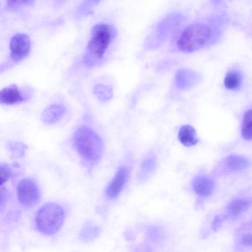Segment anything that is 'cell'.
Instances as JSON below:
<instances>
[{
  "instance_id": "1",
  "label": "cell",
  "mask_w": 252,
  "mask_h": 252,
  "mask_svg": "<svg viewBox=\"0 0 252 252\" xmlns=\"http://www.w3.org/2000/svg\"><path fill=\"white\" fill-rule=\"evenodd\" d=\"M218 25L197 22L189 24L181 32L176 45L181 51L189 53L212 43L220 34Z\"/></svg>"
},
{
  "instance_id": "2",
  "label": "cell",
  "mask_w": 252,
  "mask_h": 252,
  "mask_svg": "<svg viewBox=\"0 0 252 252\" xmlns=\"http://www.w3.org/2000/svg\"><path fill=\"white\" fill-rule=\"evenodd\" d=\"M116 33V29L112 24L99 23L94 25L83 57L84 64L88 66L97 64L103 58Z\"/></svg>"
},
{
  "instance_id": "3",
  "label": "cell",
  "mask_w": 252,
  "mask_h": 252,
  "mask_svg": "<svg viewBox=\"0 0 252 252\" xmlns=\"http://www.w3.org/2000/svg\"><path fill=\"white\" fill-rule=\"evenodd\" d=\"M73 143L78 155L85 161L94 164L101 158L103 146L100 137L89 127L83 126L75 132Z\"/></svg>"
},
{
  "instance_id": "4",
  "label": "cell",
  "mask_w": 252,
  "mask_h": 252,
  "mask_svg": "<svg viewBox=\"0 0 252 252\" xmlns=\"http://www.w3.org/2000/svg\"><path fill=\"white\" fill-rule=\"evenodd\" d=\"M65 219V212L60 205L47 203L37 211L35 222L39 231L45 235H53L62 227Z\"/></svg>"
},
{
  "instance_id": "5",
  "label": "cell",
  "mask_w": 252,
  "mask_h": 252,
  "mask_svg": "<svg viewBox=\"0 0 252 252\" xmlns=\"http://www.w3.org/2000/svg\"><path fill=\"white\" fill-rule=\"evenodd\" d=\"M183 16L180 14H172L163 18L156 27L150 37L152 44L154 47L159 45L168 38L182 21Z\"/></svg>"
},
{
  "instance_id": "6",
  "label": "cell",
  "mask_w": 252,
  "mask_h": 252,
  "mask_svg": "<svg viewBox=\"0 0 252 252\" xmlns=\"http://www.w3.org/2000/svg\"><path fill=\"white\" fill-rule=\"evenodd\" d=\"M18 200L26 208L36 205L40 199V193L36 182L31 178H25L19 183L17 188Z\"/></svg>"
},
{
  "instance_id": "7",
  "label": "cell",
  "mask_w": 252,
  "mask_h": 252,
  "mask_svg": "<svg viewBox=\"0 0 252 252\" xmlns=\"http://www.w3.org/2000/svg\"><path fill=\"white\" fill-rule=\"evenodd\" d=\"M31 41L26 33L17 32L11 38L9 42L10 58L18 63L26 58L30 52Z\"/></svg>"
},
{
  "instance_id": "8",
  "label": "cell",
  "mask_w": 252,
  "mask_h": 252,
  "mask_svg": "<svg viewBox=\"0 0 252 252\" xmlns=\"http://www.w3.org/2000/svg\"><path fill=\"white\" fill-rule=\"evenodd\" d=\"M201 75L196 71L188 69H182L178 71L175 76V84L180 90H188L201 80Z\"/></svg>"
},
{
  "instance_id": "9",
  "label": "cell",
  "mask_w": 252,
  "mask_h": 252,
  "mask_svg": "<svg viewBox=\"0 0 252 252\" xmlns=\"http://www.w3.org/2000/svg\"><path fill=\"white\" fill-rule=\"evenodd\" d=\"M128 175V170L126 167L123 166L118 169L106 189V194L108 198H114L119 195L127 181Z\"/></svg>"
},
{
  "instance_id": "10",
  "label": "cell",
  "mask_w": 252,
  "mask_h": 252,
  "mask_svg": "<svg viewBox=\"0 0 252 252\" xmlns=\"http://www.w3.org/2000/svg\"><path fill=\"white\" fill-rule=\"evenodd\" d=\"M26 99L15 84L6 87L0 92V102L1 104H16L24 101Z\"/></svg>"
},
{
  "instance_id": "11",
  "label": "cell",
  "mask_w": 252,
  "mask_h": 252,
  "mask_svg": "<svg viewBox=\"0 0 252 252\" xmlns=\"http://www.w3.org/2000/svg\"><path fill=\"white\" fill-rule=\"evenodd\" d=\"M65 107L61 104L54 103L46 108L41 115L42 121L46 124L57 123L65 113Z\"/></svg>"
},
{
  "instance_id": "12",
  "label": "cell",
  "mask_w": 252,
  "mask_h": 252,
  "mask_svg": "<svg viewBox=\"0 0 252 252\" xmlns=\"http://www.w3.org/2000/svg\"><path fill=\"white\" fill-rule=\"evenodd\" d=\"M192 185L194 191L198 195L203 197L211 194L214 187L213 181L205 176L196 177L192 181Z\"/></svg>"
},
{
  "instance_id": "13",
  "label": "cell",
  "mask_w": 252,
  "mask_h": 252,
  "mask_svg": "<svg viewBox=\"0 0 252 252\" xmlns=\"http://www.w3.org/2000/svg\"><path fill=\"white\" fill-rule=\"evenodd\" d=\"M252 204V199H235L228 205L226 208L227 215L231 218L238 217L247 210Z\"/></svg>"
},
{
  "instance_id": "14",
  "label": "cell",
  "mask_w": 252,
  "mask_h": 252,
  "mask_svg": "<svg viewBox=\"0 0 252 252\" xmlns=\"http://www.w3.org/2000/svg\"><path fill=\"white\" fill-rule=\"evenodd\" d=\"M243 81L242 73L234 69L229 70L225 74L223 84L225 88L231 91H236L240 89Z\"/></svg>"
},
{
  "instance_id": "15",
  "label": "cell",
  "mask_w": 252,
  "mask_h": 252,
  "mask_svg": "<svg viewBox=\"0 0 252 252\" xmlns=\"http://www.w3.org/2000/svg\"><path fill=\"white\" fill-rule=\"evenodd\" d=\"M178 139L184 146L189 147L198 142L195 129L190 125H184L179 129Z\"/></svg>"
},
{
  "instance_id": "16",
  "label": "cell",
  "mask_w": 252,
  "mask_h": 252,
  "mask_svg": "<svg viewBox=\"0 0 252 252\" xmlns=\"http://www.w3.org/2000/svg\"><path fill=\"white\" fill-rule=\"evenodd\" d=\"M249 161L245 157L232 155L228 156L225 160V165L231 171H238L246 168L249 165Z\"/></svg>"
},
{
  "instance_id": "17",
  "label": "cell",
  "mask_w": 252,
  "mask_h": 252,
  "mask_svg": "<svg viewBox=\"0 0 252 252\" xmlns=\"http://www.w3.org/2000/svg\"><path fill=\"white\" fill-rule=\"evenodd\" d=\"M100 233V228L89 222L85 224L81 229L80 234V239L85 242H90L95 239Z\"/></svg>"
},
{
  "instance_id": "18",
  "label": "cell",
  "mask_w": 252,
  "mask_h": 252,
  "mask_svg": "<svg viewBox=\"0 0 252 252\" xmlns=\"http://www.w3.org/2000/svg\"><path fill=\"white\" fill-rule=\"evenodd\" d=\"M156 165V162L153 157H150L144 159L141 165L138 175L139 180L141 181L146 180L154 172Z\"/></svg>"
},
{
  "instance_id": "19",
  "label": "cell",
  "mask_w": 252,
  "mask_h": 252,
  "mask_svg": "<svg viewBox=\"0 0 252 252\" xmlns=\"http://www.w3.org/2000/svg\"><path fill=\"white\" fill-rule=\"evenodd\" d=\"M93 92L97 99L103 102L109 101L113 96L112 89L108 86L101 84L94 85Z\"/></svg>"
},
{
  "instance_id": "20",
  "label": "cell",
  "mask_w": 252,
  "mask_h": 252,
  "mask_svg": "<svg viewBox=\"0 0 252 252\" xmlns=\"http://www.w3.org/2000/svg\"><path fill=\"white\" fill-rule=\"evenodd\" d=\"M241 132L245 139L252 140V109L248 110L244 114Z\"/></svg>"
},
{
  "instance_id": "21",
  "label": "cell",
  "mask_w": 252,
  "mask_h": 252,
  "mask_svg": "<svg viewBox=\"0 0 252 252\" xmlns=\"http://www.w3.org/2000/svg\"><path fill=\"white\" fill-rule=\"evenodd\" d=\"M7 148L11 158H17L23 156L27 147L21 143L10 142L8 143Z\"/></svg>"
},
{
  "instance_id": "22",
  "label": "cell",
  "mask_w": 252,
  "mask_h": 252,
  "mask_svg": "<svg viewBox=\"0 0 252 252\" xmlns=\"http://www.w3.org/2000/svg\"><path fill=\"white\" fill-rule=\"evenodd\" d=\"M33 2V0H7L6 5L7 8L14 10L21 6L31 5Z\"/></svg>"
},
{
  "instance_id": "23",
  "label": "cell",
  "mask_w": 252,
  "mask_h": 252,
  "mask_svg": "<svg viewBox=\"0 0 252 252\" xmlns=\"http://www.w3.org/2000/svg\"><path fill=\"white\" fill-rule=\"evenodd\" d=\"M0 185L4 183L11 176V172L9 167L6 164H0Z\"/></svg>"
},
{
  "instance_id": "24",
  "label": "cell",
  "mask_w": 252,
  "mask_h": 252,
  "mask_svg": "<svg viewBox=\"0 0 252 252\" xmlns=\"http://www.w3.org/2000/svg\"><path fill=\"white\" fill-rule=\"evenodd\" d=\"M8 197V192L5 188H1L0 190V209L1 212L4 207Z\"/></svg>"
},
{
  "instance_id": "25",
  "label": "cell",
  "mask_w": 252,
  "mask_h": 252,
  "mask_svg": "<svg viewBox=\"0 0 252 252\" xmlns=\"http://www.w3.org/2000/svg\"><path fill=\"white\" fill-rule=\"evenodd\" d=\"M242 245L252 247V233H248L244 235L241 239Z\"/></svg>"
},
{
  "instance_id": "26",
  "label": "cell",
  "mask_w": 252,
  "mask_h": 252,
  "mask_svg": "<svg viewBox=\"0 0 252 252\" xmlns=\"http://www.w3.org/2000/svg\"><path fill=\"white\" fill-rule=\"evenodd\" d=\"M222 220H223L221 217L218 215L216 216L213 220L212 229L215 231H217L220 226Z\"/></svg>"
}]
</instances>
